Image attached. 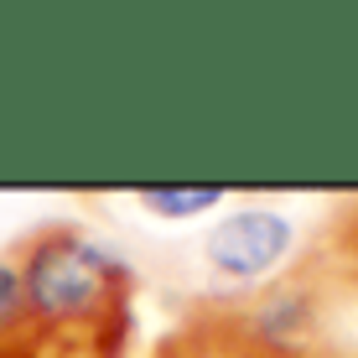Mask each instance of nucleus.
<instances>
[{
  "mask_svg": "<svg viewBox=\"0 0 358 358\" xmlns=\"http://www.w3.org/2000/svg\"><path fill=\"white\" fill-rule=\"evenodd\" d=\"M27 291L31 338H78L125 348L135 270L120 244L78 224H47L10 255Z\"/></svg>",
  "mask_w": 358,
  "mask_h": 358,
  "instance_id": "1",
  "label": "nucleus"
},
{
  "mask_svg": "<svg viewBox=\"0 0 358 358\" xmlns=\"http://www.w3.org/2000/svg\"><path fill=\"white\" fill-rule=\"evenodd\" d=\"M301 250V229L280 203H234L203 229V265L234 291H260L280 280Z\"/></svg>",
  "mask_w": 358,
  "mask_h": 358,
  "instance_id": "2",
  "label": "nucleus"
},
{
  "mask_svg": "<svg viewBox=\"0 0 358 358\" xmlns=\"http://www.w3.org/2000/svg\"><path fill=\"white\" fill-rule=\"evenodd\" d=\"M327 296L312 275H280L260 286L229 317V338L239 358H312L322 338Z\"/></svg>",
  "mask_w": 358,
  "mask_h": 358,
  "instance_id": "3",
  "label": "nucleus"
},
{
  "mask_svg": "<svg viewBox=\"0 0 358 358\" xmlns=\"http://www.w3.org/2000/svg\"><path fill=\"white\" fill-rule=\"evenodd\" d=\"M229 203V187L218 182H197V187H177V182H156V187H141L135 192V208L162 224H192L203 213H218Z\"/></svg>",
  "mask_w": 358,
  "mask_h": 358,
  "instance_id": "4",
  "label": "nucleus"
},
{
  "mask_svg": "<svg viewBox=\"0 0 358 358\" xmlns=\"http://www.w3.org/2000/svg\"><path fill=\"white\" fill-rule=\"evenodd\" d=\"M27 332V291H21V270L10 255H0V348Z\"/></svg>",
  "mask_w": 358,
  "mask_h": 358,
  "instance_id": "5",
  "label": "nucleus"
},
{
  "mask_svg": "<svg viewBox=\"0 0 358 358\" xmlns=\"http://www.w3.org/2000/svg\"><path fill=\"white\" fill-rule=\"evenodd\" d=\"M156 358H203V353H192V348H187V343H166V348H162V353H156Z\"/></svg>",
  "mask_w": 358,
  "mask_h": 358,
  "instance_id": "6",
  "label": "nucleus"
}]
</instances>
